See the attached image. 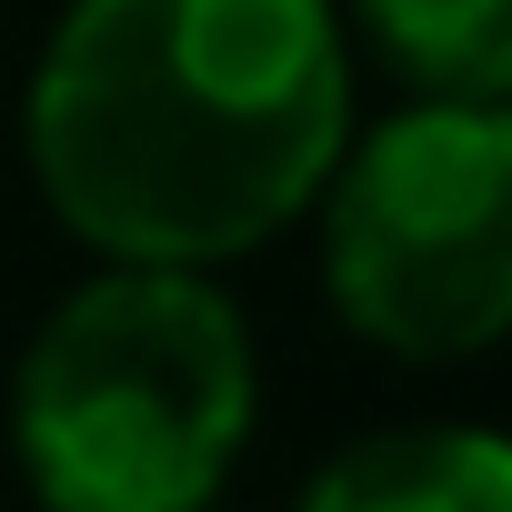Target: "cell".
I'll return each mask as SVG.
<instances>
[{
	"label": "cell",
	"instance_id": "7a4b0ae2",
	"mask_svg": "<svg viewBox=\"0 0 512 512\" xmlns=\"http://www.w3.org/2000/svg\"><path fill=\"white\" fill-rule=\"evenodd\" d=\"M11 472L41 512H211L262 432V352L221 272L91 262L11 362Z\"/></svg>",
	"mask_w": 512,
	"mask_h": 512
},
{
	"label": "cell",
	"instance_id": "3957f363",
	"mask_svg": "<svg viewBox=\"0 0 512 512\" xmlns=\"http://www.w3.org/2000/svg\"><path fill=\"white\" fill-rule=\"evenodd\" d=\"M322 302L392 362H482L512 332V101H402L312 191Z\"/></svg>",
	"mask_w": 512,
	"mask_h": 512
},
{
	"label": "cell",
	"instance_id": "6da1fadb",
	"mask_svg": "<svg viewBox=\"0 0 512 512\" xmlns=\"http://www.w3.org/2000/svg\"><path fill=\"white\" fill-rule=\"evenodd\" d=\"M352 141L342 0H71L21 101L41 211L91 262L231 272Z\"/></svg>",
	"mask_w": 512,
	"mask_h": 512
},
{
	"label": "cell",
	"instance_id": "5b68a950",
	"mask_svg": "<svg viewBox=\"0 0 512 512\" xmlns=\"http://www.w3.org/2000/svg\"><path fill=\"white\" fill-rule=\"evenodd\" d=\"M342 31L412 101H512V0H352Z\"/></svg>",
	"mask_w": 512,
	"mask_h": 512
},
{
	"label": "cell",
	"instance_id": "8992f818",
	"mask_svg": "<svg viewBox=\"0 0 512 512\" xmlns=\"http://www.w3.org/2000/svg\"><path fill=\"white\" fill-rule=\"evenodd\" d=\"M211 512H221V502H211Z\"/></svg>",
	"mask_w": 512,
	"mask_h": 512
},
{
	"label": "cell",
	"instance_id": "277c9868",
	"mask_svg": "<svg viewBox=\"0 0 512 512\" xmlns=\"http://www.w3.org/2000/svg\"><path fill=\"white\" fill-rule=\"evenodd\" d=\"M292 512H512V442L492 422H382L322 452Z\"/></svg>",
	"mask_w": 512,
	"mask_h": 512
}]
</instances>
